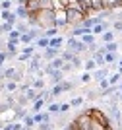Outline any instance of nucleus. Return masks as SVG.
I'll return each mask as SVG.
<instances>
[{
  "label": "nucleus",
  "instance_id": "34",
  "mask_svg": "<svg viewBox=\"0 0 122 130\" xmlns=\"http://www.w3.org/2000/svg\"><path fill=\"white\" fill-rule=\"evenodd\" d=\"M60 86H62V91L66 93V91H72V89L76 87V84H74V82H66V80H62V82H60Z\"/></svg>",
  "mask_w": 122,
  "mask_h": 130
},
{
  "label": "nucleus",
  "instance_id": "45",
  "mask_svg": "<svg viewBox=\"0 0 122 130\" xmlns=\"http://www.w3.org/2000/svg\"><path fill=\"white\" fill-rule=\"evenodd\" d=\"M60 70H62L64 74H66V72H72V70H74V66L70 64V62H64V64H62V68H60Z\"/></svg>",
  "mask_w": 122,
  "mask_h": 130
},
{
  "label": "nucleus",
  "instance_id": "44",
  "mask_svg": "<svg viewBox=\"0 0 122 130\" xmlns=\"http://www.w3.org/2000/svg\"><path fill=\"white\" fill-rule=\"evenodd\" d=\"M97 87H99V89H101V91H103V89H107V87H111V84H109V80H107V78H105V80L97 82Z\"/></svg>",
  "mask_w": 122,
  "mask_h": 130
},
{
  "label": "nucleus",
  "instance_id": "3",
  "mask_svg": "<svg viewBox=\"0 0 122 130\" xmlns=\"http://www.w3.org/2000/svg\"><path fill=\"white\" fill-rule=\"evenodd\" d=\"M85 20V16L81 12L74 10V8H66V22H68L70 27H76V25H81V22Z\"/></svg>",
  "mask_w": 122,
  "mask_h": 130
},
{
  "label": "nucleus",
  "instance_id": "20",
  "mask_svg": "<svg viewBox=\"0 0 122 130\" xmlns=\"http://www.w3.org/2000/svg\"><path fill=\"white\" fill-rule=\"evenodd\" d=\"M20 37H21V35H20V31H16V29H12V31L10 33H8V35H6V39H8V43H20Z\"/></svg>",
  "mask_w": 122,
  "mask_h": 130
},
{
  "label": "nucleus",
  "instance_id": "43",
  "mask_svg": "<svg viewBox=\"0 0 122 130\" xmlns=\"http://www.w3.org/2000/svg\"><path fill=\"white\" fill-rule=\"evenodd\" d=\"M81 84H89L91 80H93V76H91V72H85V74H81Z\"/></svg>",
  "mask_w": 122,
  "mask_h": 130
},
{
  "label": "nucleus",
  "instance_id": "7",
  "mask_svg": "<svg viewBox=\"0 0 122 130\" xmlns=\"http://www.w3.org/2000/svg\"><path fill=\"white\" fill-rule=\"evenodd\" d=\"M54 22H56V27H58V29L68 27V22H66V8H62V10H54Z\"/></svg>",
  "mask_w": 122,
  "mask_h": 130
},
{
  "label": "nucleus",
  "instance_id": "29",
  "mask_svg": "<svg viewBox=\"0 0 122 130\" xmlns=\"http://www.w3.org/2000/svg\"><path fill=\"white\" fill-rule=\"evenodd\" d=\"M83 70H85V72H95V70H97V64H95V60H93V58L85 60V64H83Z\"/></svg>",
  "mask_w": 122,
  "mask_h": 130
},
{
  "label": "nucleus",
  "instance_id": "19",
  "mask_svg": "<svg viewBox=\"0 0 122 130\" xmlns=\"http://www.w3.org/2000/svg\"><path fill=\"white\" fill-rule=\"evenodd\" d=\"M18 86H20V84H18V82H12V80H6L4 82V89L8 93H16L18 91Z\"/></svg>",
  "mask_w": 122,
  "mask_h": 130
},
{
  "label": "nucleus",
  "instance_id": "54",
  "mask_svg": "<svg viewBox=\"0 0 122 130\" xmlns=\"http://www.w3.org/2000/svg\"><path fill=\"white\" fill-rule=\"evenodd\" d=\"M105 130H114V128H112V126H107V128Z\"/></svg>",
  "mask_w": 122,
  "mask_h": 130
},
{
  "label": "nucleus",
  "instance_id": "16",
  "mask_svg": "<svg viewBox=\"0 0 122 130\" xmlns=\"http://www.w3.org/2000/svg\"><path fill=\"white\" fill-rule=\"evenodd\" d=\"M14 14H16V18L21 20V22H25L27 18H29V12L25 10V6H18L16 10H14Z\"/></svg>",
  "mask_w": 122,
  "mask_h": 130
},
{
  "label": "nucleus",
  "instance_id": "1",
  "mask_svg": "<svg viewBox=\"0 0 122 130\" xmlns=\"http://www.w3.org/2000/svg\"><path fill=\"white\" fill-rule=\"evenodd\" d=\"M66 49L72 51L74 54H83V53L89 51V47L85 43H81L78 37H72V35H70V37H66Z\"/></svg>",
  "mask_w": 122,
  "mask_h": 130
},
{
  "label": "nucleus",
  "instance_id": "30",
  "mask_svg": "<svg viewBox=\"0 0 122 130\" xmlns=\"http://www.w3.org/2000/svg\"><path fill=\"white\" fill-rule=\"evenodd\" d=\"M103 49H105V53H116V51L120 49V45L112 41V43H105V47H103Z\"/></svg>",
  "mask_w": 122,
  "mask_h": 130
},
{
  "label": "nucleus",
  "instance_id": "57",
  "mask_svg": "<svg viewBox=\"0 0 122 130\" xmlns=\"http://www.w3.org/2000/svg\"><path fill=\"white\" fill-rule=\"evenodd\" d=\"M118 99H120V101H122V91H120V95H118Z\"/></svg>",
  "mask_w": 122,
  "mask_h": 130
},
{
  "label": "nucleus",
  "instance_id": "14",
  "mask_svg": "<svg viewBox=\"0 0 122 130\" xmlns=\"http://www.w3.org/2000/svg\"><path fill=\"white\" fill-rule=\"evenodd\" d=\"M87 33H91V29H87V27H83V25H76V27H72V37H83V35H87Z\"/></svg>",
  "mask_w": 122,
  "mask_h": 130
},
{
  "label": "nucleus",
  "instance_id": "58",
  "mask_svg": "<svg viewBox=\"0 0 122 130\" xmlns=\"http://www.w3.org/2000/svg\"><path fill=\"white\" fill-rule=\"evenodd\" d=\"M118 89H120V91H122V84H120V86H118Z\"/></svg>",
  "mask_w": 122,
  "mask_h": 130
},
{
  "label": "nucleus",
  "instance_id": "26",
  "mask_svg": "<svg viewBox=\"0 0 122 130\" xmlns=\"http://www.w3.org/2000/svg\"><path fill=\"white\" fill-rule=\"evenodd\" d=\"M118 62V54L116 53H105V64H114Z\"/></svg>",
  "mask_w": 122,
  "mask_h": 130
},
{
  "label": "nucleus",
  "instance_id": "22",
  "mask_svg": "<svg viewBox=\"0 0 122 130\" xmlns=\"http://www.w3.org/2000/svg\"><path fill=\"white\" fill-rule=\"evenodd\" d=\"M23 6H25L27 12H37L39 10V2H37V0H25V4H23Z\"/></svg>",
  "mask_w": 122,
  "mask_h": 130
},
{
  "label": "nucleus",
  "instance_id": "39",
  "mask_svg": "<svg viewBox=\"0 0 122 130\" xmlns=\"http://www.w3.org/2000/svg\"><path fill=\"white\" fill-rule=\"evenodd\" d=\"M58 31H60L58 27H50V29H47V31H45V35H43V37H48V39H50V37H56V35H58Z\"/></svg>",
  "mask_w": 122,
  "mask_h": 130
},
{
  "label": "nucleus",
  "instance_id": "32",
  "mask_svg": "<svg viewBox=\"0 0 122 130\" xmlns=\"http://www.w3.org/2000/svg\"><path fill=\"white\" fill-rule=\"evenodd\" d=\"M58 56L64 60V62H70V60H72V56H74V53H72V51H68V49H64V51H60Z\"/></svg>",
  "mask_w": 122,
  "mask_h": 130
},
{
  "label": "nucleus",
  "instance_id": "13",
  "mask_svg": "<svg viewBox=\"0 0 122 130\" xmlns=\"http://www.w3.org/2000/svg\"><path fill=\"white\" fill-rule=\"evenodd\" d=\"M107 29H109V22H99V23H95V25L91 27V33H93V35H101V33H105Z\"/></svg>",
  "mask_w": 122,
  "mask_h": 130
},
{
  "label": "nucleus",
  "instance_id": "59",
  "mask_svg": "<svg viewBox=\"0 0 122 130\" xmlns=\"http://www.w3.org/2000/svg\"><path fill=\"white\" fill-rule=\"evenodd\" d=\"M2 47H4V45H2V43H0V51H2Z\"/></svg>",
  "mask_w": 122,
  "mask_h": 130
},
{
  "label": "nucleus",
  "instance_id": "9",
  "mask_svg": "<svg viewBox=\"0 0 122 130\" xmlns=\"http://www.w3.org/2000/svg\"><path fill=\"white\" fill-rule=\"evenodd\" d=\"M64 43H66V37L64 35H56V37H50L48 39V47H53V49H62Z\"/></svg>",
  "mask_w": 122,
  "mask_h": 130
},
{
  "label": "nucleus",
  "instance_id": "15",
  "mask_svg": "<svg viewBox=\"0 0 122 130\" xmlns=\"http://www.w3.org/2000/svg\"><path fill=\"white\" fill-rule=\"evenodd\" d=\"M48 78H50V82H48V84H50V86H56V84H60V82L64 80V72H62V70H54Z\"/></svg>",
  "mask_w": 122,
  "mask_h": 130
},
{
  "label": "nucleus",
  "instance_id": "25",
  "mask_svg": "<svg viewBox=\"0 0 122 130\" xmlns=\"http://www.w3.org/2000/svg\"><path fill=\"white\" fill-rule=\"evenodd\" d=\"M14 29H16V31H20V35H23V33H27L29 31V25H27V22H18L16 23V27H14Z\"/></svg>",
  "mask_w": 122,
  "mask_h": 130
},
{
  "label": "nucleus",
  "instance_id": "61",
  "mask_svg": "<svg viewBox=\"0 0 122 130\" xmlns=\"http://www.w3.org/2000/svg\"><path fill=\"white\" fill-rule=\"evenodd\" d=\"M0 2H2V0H0Z\"/></svg>",
  "mask_w": 122,
  "mask_h": 130
},
{
  "label": "nucleus",
  "instance_id": "4",
  "mask_svg": "<svg viewBox=\"0 0 122 130\" xmlns=\"http://www.w3.org/2000/svg\"><path fill=\"white\" fill-rule=\"evenodd\" d=\"M74 124H76V128H78V130H89V126H91V117L85 113V111H83V113L80 111V113H78V117L74 119Z\"/></svg>",
  "mask_w": 122,
  "mask_h": 130
},
{
  "label": "nucleus",
  "instance_id": "49",
  "mask_svg": "<svg viewBox=\"0 0 122 130\" xmlns=\"http://www.w3.org/2000/svg\"><path fill=\"white\" fill-rule=\"evenodd\" d=\"M70 109H72V107H70V103H60V113H68Z\"/></svg>",
  "mask_w": 122,
  "mask_h": 130
},
{
  "label": "nucleus",
  "instance_id": "33",
  "mask_svg": "<svg viewBox=\"0 0 122 130\" xmlns=\"http://www.w3.org/2000/svg\"><path fill=\"white\" fill-rule=\"evenodd\" d=\"M85 103V97H81V95H78V97H74V99H72V101H70V107H76V109H78V107H81V105H83Z\"/></svg>",
  "mask_w": 122,
  "mask_h": 130
},
{
  "label": "nucleus",
  "instance_id": "36",
  "mask_svg": "<svg viewBox=\"0 0 122 130\" xmlns=\"http://www.w3.org/2000/svg\"><path fill=\"white\" fill-rule=\"evenodd\" d=\"M47 113L58 115V113H60V103H54V101H53V103H48V111H47Z\"/></svg>",
  "mask_w": 122,
  "mask_h": 130
},
{
  "label": "nucleus",
  "instance_id": "42",
  "mask_svg": "<svg viewBox=\"0 0 122 130\" xmlns=\"http://www.w3.org/2000/svg\"><path fill=\"white\" fill-rule=\"evenodd\" d=\"M12 4H14V0H2V2H0V12L2 10H12Z\"/></svg>",
  "mask_w": 122,
  "mask_h": 130
},
{
  "label": "nucleus",
  "instance_id": "51",
  "mask_svg": "<svg viewBox=\"0 0 122 130\" xmlns=\"http://www.w3.org/2000/svg\"><path fill=\"white\" fill-rule=\"evenodd\" d=\"M81 2H83L85 6H89V8H91V0H81Z\"/></svg>",
  "mask_w": 122,
  "mask_h": 130
},
{
  "label": "nucleus",
  "instance_id": "17",
  "mask_svg": "<svg viewBox=\"0 0 122 130\" xmlns=\"http://www.w3.org/2000/svg\"><path fill=\"white\" fill-rule=\"evenodd\" d=\"M45 86H47L45 78H33V82H31V87H33V89L41 91V89H45Z\"/></svg>",
  "mask_w": 122,
  "mask_h": 130
},
{
  "label": "nucleus",
  "instance_id": "23",
  "mask_svg": "<svg viewBox=\"0 0 122 130\" xmlns=\"http://www.w3.org/2000/svg\"><path fill=\"white\" fill-rule=\"evenodd\" d=\"M29 105V99L25 97V93H20L16 97V107H27Z\"/></svg>",
  "mask_w": 122,
  "mask_h": 130
},
{
  "label": "nucleus",
  "instance_id": "40",
  "mask_svg": "<svg viewBox=\"0 0 122 130\" xmlns=\"http://www.w3.org/2000/svg\"><path fill=\"white\" fill-rule=\"evenodd\" d=\"M56 126H54V122L53 120H48V122H41L39 124V130H54Z\"/></svg>",
  "mask_w": 122,
  "mask_h": 130
},
{
  "label": "nucleus",
  "instance_id": "47",
  "mask_svg": "<svg viewBox=\"0 0 122 130\" xmlns=\"http://www.w3.org/2000/svg\"><path fill=\"white\" fill-rule=\"evenodd\" d=\"M89 130H105V126H101L99 122H95V120H91V126H89Z\"/></svg>",
  "mask_w": 122,
  "mask_h": 130
},
{
  "label": "nucleus",
  "instance_id": "24",
  "mask_svg": "<svg viewBox=\"0 0 122 130\" xmlns=\"http://www.w3.org/2000/svg\"><path fill=\"white\" fill-rule=\"evenodd\" d=\"M33 45H35V49H43V51H45L48 47V37H39Z\"/></svg>",
  "mask_w": 122,
  "mask_h": 130
},
{
  "label": "nucleus",
  "instance_id": "6",
  "mask_svg": "<svg viewBox=\"0 0 122 130\" xmlns=\"http://www.w3.org/2000/svg\"><path fill=\"white\" fill-rule=\"evenodd\" d=\"M33 54H35V45H25V47H23V51H21V54H18L16 58H18V62L21 64V62H27Z\"/></svg>",
  "mask_w": 122,
  "mask_h": 130
},
{
  "label": "nucleus",
  "instance_id": "5",
  "mask_svg": "<svg viewBox=\"0 0 122 130\" xmlns=\"http://www.w3.org/2000/svg\"><path fill=\"white\" fill-rule=\"evenodd\" d=\"M43 68V58H41V53H35L29 58V68H27V74L29 76H35L39 70Z\"/></svg>",
  "mask_w": 122,
  "mask_h": 130
},
{
  "label": "nucleus",
  "instance_id": "11",
  "mask_svg": "<svg viewBox=\"0 0 122 130\" xmlns=\"http://www.w3.org/2000/svg\"><path fill=\"white\" fill-rule=\"evenodd\" d=\"M109 74H111V70L103 66V68H97L91 76H93V80H95V82H101V80H105V78H109Z\"/></svg>",
  "mask_w": 122,
  "mask_h": 130
},
{
  "label": "nucleus",
  "instance_id": "31",
  "mask_svg": "<svg viewBox=\"0 0 122 130\" xmlns=\"http://www.w3.org/2000/svg\"><path fill=\"white\" fill-rule=\"evenodd\" d=\"M43 107H45V99H37V101H33V105H31L33 115H35V113H39V111H41Z\"/></svg>",
  "mask_w": 122,
  "mask_h": 130
},
{
  "label": "nucleus",
  "instance_id": "37",
  "mask_svg": "<svg viewBox=\"0 0 122 130\" xmlns=\"http://www.w3.org/2000/svg\"><path fill=\"white\" fill-rule=\"evenodd\" d=\"M20 43H23V45H33L35 41H33V37L29 35V33H23V35L20 37Z\"/></svg>",
  "mask_w": 122,
  "mask_h": 130
},
{
  "label": "nucleus",
  "instance_id": "56",
  "mask_svg": "<svg viewBox=\"0 0 122 130\" xmlns=\"http://www.w3.org/2000/svg\"><path fill=\"white\" fill-rule=\"evenodd\" d=\"M21 130H31V128H27V126H23V128H21Z\"/></svg>",
  "mask_w": 122,
  "mask_h": 130
},
{
  "label": "nucleus",
  "instance_id": "48",
  "mask_svg": "<svg viewBox=\"0 0 122 130\" xmlns=\"http://www.w3.org/2000/svg\"><path fill=\"white\" fill-rule=\"evenodd\" d=\"M8 60V56H6L4 51H0V72H2V66H4V62Z\"/></svg>",
  "mask_w": 122,
  "mask_h": 130
},
{
  "label": "nucleus",
  "instance_id": "8",
  "mask_svg": "<svg viewBox=\"0 0 122 130\" xmlns=\"http://www.w3.org/2000/svg\"><path fill=\"white\" fill-rule=\"evenodd\" d=\"M60 51H62V49H53V47H47V49L41 53V58L45 60V62H50L53 58H56V56L60 54Z\"/></svg>",
  "mask_w": 122,
  "mask_h": 130
},
{
  "label": "nucleus",
  "instance_id": "41",
  "mask_svg": "<svg viewBox=\"0 0 122 130\" xmlns=\"http://www.w3.org/2000/svg\"><path fill=\"white\" fill-rule=\"evenodd\" d=\"M70 64L74 66V68H80V66H81V56H80V54H74L72 60H70Z\"/></svg>",
  "mask_w": 122,
  "mask_h": 130
},
{
  "label": "nucleus",
  "instance_id": "46",
  "mask_svg": "<svg viewBox=\"0 0 122 130\" xmlns=\"http://www.w3.org/2000/svg\"><path fill=\"white\" fill-rule=\"evenodd\" d=\"M112 31H122V20H116L112 23Z\"/></svg>",
  "mask_w": 122,
  "mask_h": 130
},
{
  "label": "nucleus",
  "instance_id": "55",
  "mask_svg": "<svg viewBox=\"0 0 122 130\" xmlns=\"http://www.w3.org/2000/svg\"><path fill=\"white\" fill-rule=\"evenodd\" d=\"M118 66H122V58H120V60H118Z\"/></svg>",
  "mask_w": 122,
  "mask_h": 130
},
{
  "label": "nucleus",
  "instance_id": "35",
  "mask_svg": "<svg viewBox=\"0 0 122 130\" xmlns=\"http://www.w3.org/2000/svg\"><path fill=\"white\" fill-rule=\"evenodd\" d=\"M107 80H109V84H111V86H116L118 82L122 80V76L116 72V74H109V78H107Z\"/></svg>",
  "mask_w": 122,
  "mask_h": 130
},
{
  "label": "nucleus",
  "instance_id": "52",
  "mask_svg": "<svg viewBox=\"0 0 122 130\" xmlns=\"http://www.w3.org/2000/svg\"><path fill=\"white\" fill-rule=\"evenodd\" d=\"M2 130H10V124H4V128Z\"/></svg>",
  "mask_w": 122,
  "mask_h": 130
},
{
  "label": "nucleus",
  "instance_id": "18",
  "mask_svg": "<svg viewBox=\"0 0 122 130\" xmlns=\"http://www.w3.org/2000/svg\"><path fill=\"white\" fill-rule=\"evenodd\" d=\"M14 27H16V23H12V22H2V23H0V35H8Z\"/></svg>",
  "mask_w": 122,
  "mask_h": 130
},
{
  "label": "nucleus",
  "instance_id": "28",
  "mask_svg": "<svg viewBox=\"0 0 122 130\" xmlns=\"http://www.w3.org/2000/svg\"><path fill=\"white\" fill-rule=\"evenodd\" d=\"M101 39L105 41V43H112V41H114V31H111V29H107L105 33H101Z\"/></svg>",
  "mask_w": 122,
  "mask_h": 130
},
{
  "label": "nucleus",
  "instance_id": "27",
  "mask_svg": "<svg viewBox=\"0 0 122 130\" xmlns=\"http://www.w3.org/2000/svg\"><path fill=\"white\" fill-rule=\"evenodd\" d=\"M48 64H50V68H53V70H60V68H62V64H64V60L60 58V56H56V58H53Z\"/></svg>",
  "mask_w": 122,
  "mask_h": 130
},
{
  "label": "nucleus",
  "instance_id": "53",
  "mask_svg": "<svg viewBox=\"0 0 122 130\" xmlns=\"http://www.w3.org/2000/svg\"><path fill=\"white\" fill-rule=\"evenodd\" d=\"M118 74H120V76H122V66H118Z\"/></svg>",
  "mask_w": 122,
  "mask_h": 130
},
{
  "label": "nucleus",
  "instance_id": "2",
  "mask_svg": "<svg viewBox=\"0 0 122 130\" xmlns=\"http://www.w3.org/2000/svg\"><path fill=\"white\" fill-rule=\"evenodd\" d=\"M85 113H87V115L91 117V120L99 122V124H101V126H105V128H107V126H111V120H109V117H107V115L103 113V111H101L99 107H89L87 111H85Z\"/></svg>",
  "mask_w": 122,
  "mask_h": 130
},
{
  "label": "nucleus",
  "instance_id": "50",
  "mask_svg": "<svg viewBox=\"0 0 122 130\" xmlns=\"http://www.w3.org/2000/svg\"><path fill=\"white\" fill-rule=\"evenodd\" d=\"M58 2H60V6H62V8H68V4L72 2V0H58Z\"/></svg>",
  "mask_w": 122,
  "mask_h": 130
},
{
  "label": "nucleus",
  "instance_id": "21",
  "mask_svg": "<svg viewBox=\"0 0 122 130\" xmlns=\"http://www.w3.org/2000/svg\"><path fill=\"white\" fill-rule=\"evenodd\" d=\"M95 35H93V33H87V35H83V37H80V41L81 43H85L87 45V47H91V45H95Z\"/></svg>",
  "mask_w": 122,
  "mask_h": 130
},
{
  "label": "nucleus",
  "instance_id": "60",
  "mask_svg": "<svg viewBox=\"0 0 122 130\" xmlns=\"http://www.w3.org/2000/svg\"><path fill=\"white\" fill-rule=\"evenodd\" d=\"M0 91H2V87H0Z\"/></svg>",
  "mask_w": 122,
  "mask_h": 130
},
{
  "label": "nucleus",
  "instance_id": "38",
  "mask_svg": "<svg viewBox=\"0 0 122 130\" xmlns=\"http://www.w3.org/2000/svg\"><path fill=\"white\" fill-rule=\"evenodd\" d=\"M23 126H27V128H33V126H35L33 115H25V119H23Z\"/></svg>",
  "mask_w": 122,
  "mask_h": 130
},
{
  "label": "nucleus",
  "instance_id": "12",
  "mask_svg": "<svg viewBox=\"0 0 122 130\" xmlns=\"http://www.w3.org/2000/svg\"><path fill=\"white\" fill-rule=\"evenodd\" d=\"M0 22H12V23H18V18L12 10H2L0 12Z\"/></svg>",
  "mask_w": 122,
  "mask_h": 130
},
{
  "label": "nucleus",
  "instance_id": "10",
  "mask_svg": "<svg viewBox=\"0 0 122 130\" xmlns=\"http://www.w3.org/2000/svg\"><path fill=\"white\" fill-rule=\"evenodd\" d=\"M4 53H6L8 58H16V56H18V45L6 41V43H4Z\"/></svg>",
  "mask_w": 122,
  "mask_h": 130
}]
</instances>
